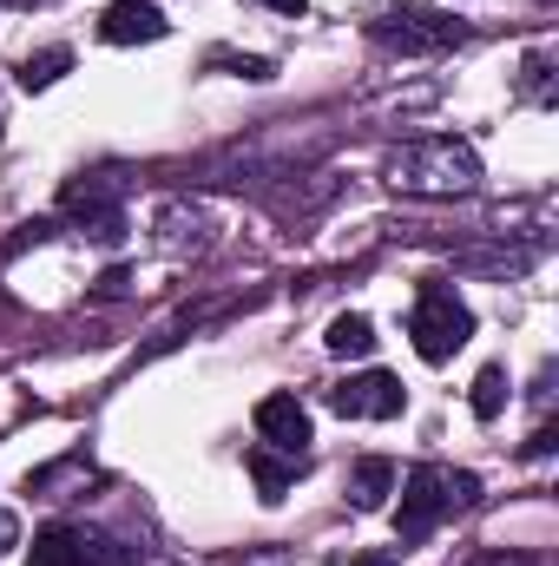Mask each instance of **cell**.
Returning <instances> with one entry per match:
<instances>
[{"label":"cell","mask_w":559,"mask_h":566,"mask_svg":"<svg viewBox=\"0 0 559 566\" xmlns=\"http://www.w3.org/2000/svg\"><path fill=\"white\" fill-rule=\"evenodd\" d=\"M244 468H251V481H257V494H264V501H283L303 461H277V448H251V454H244Z\"/></svg>","instance_id":"cell-9"},{"label":"cell","mask_w":559,"mask_h":566,"mask_svg":"<svg viewBox=\"0 0 559 566\" xmlns=\"http://www.w3.org/2000/svg\"><path fill=\"white\" fill-rule=\"evenodd\" d=\"M376 40H389V46H447V40H461V27L421 13V7H395V13L376 20Z\"/></svg>","instance_id":"cell-6"},{"label":"cell","mask_w":559,"mask_h":566,"mask_svg":"<svg viewBox=\"0 0 559 566\" xmlns=\"http://www.w3.org/2000/svg\"><path fill=\"white\" fill-rule=\"evenodd\" d=\"M454 501H447V468H415L409 481H402V514H395V534L415 547L434 534V521L447 514Z\"/></svg>","instance_id":"cell-4"},{"label":"cell","mask_w":559,"mask_h":566,"mask_svg":"<svg viewBox=\"0 0 559 566\" xmlns=\"http://www.w3.org/2000/svg\"><path fill=\"white\" fill-rule=\"evenodd\" d=\"M329 349H336V356H369V349H376V323L356 316V310L336 316V323H329Z\"/></svg>","instance_id":"cell-12"},{"label":"cell","mask_w":559,"mask_h":566,"mask_svg":"<svg viewBox=\"0 0 559 566\" xmlns=\"http://www.w3.org/2000/svg\"><path fill=\"white\" fill-rule=\"evenodd\" d=\"M395 494V461H382V454H362L356 468H349V501L369 514V507H382Z\"/></svg>","instance_id":"cell-8"},{"label":"cell","mask_w":559,"mask_h":566,"mask_svg":"<svg viewBox=\"0 0 559 566\" xmlns=\"http://www.w3.org/2000/svg\"><path fill=\"white\" fill-rule=\"evenodd\" d=\"M66 66H73V53H66V46H46V53H27V66H20V86H27V93H40V86H53V80H60Z\"/></svg>","instance_id":"cell-13"},{"label":"cell","mask_w":559,"mask_h":566,"mask_svg":"<svg viewBox=\"0 0 559 566\" xmlns=\"http://www.w3.org/2000/svg\"><path fill=\"white\" fill-rule=\"evenodd\" d=\"M389 185L402 191H428V198H454L481 185V158L467 139H415L389 158Z\"/></svg>","instance_id":"cell-1"},{"label":"cell","mask_w":559,"mask_h":566,"mask_svg":"<svg viewBox=\"0 0 559 566\" xmlns=\"http://www.w3.org/2000/svg\"><path fill=\"white\" fill-rule=\"evenodd\" d=\"M257 434H264V448L303 461V448H309V409L296 396H264L257 402Z\"/></svg>","instance_id":"cell-5"},{"label":"cell","mask_w":559,"mask_h":566,"mask_svg":"<svg viewBox=\"0 0 559 566\" xmlns=\"http://www.w3.org/2000/svg\"><path fill=\"white\" fill-rule=\"evenodd\" d=\"M356 566H389V560H356Z\"/></svg>","instance_id":"cell-16"},{"label":"cell","mask_w":559,"mask_h":566,"mask_svg":"<svg viewBox=\"0 0 559 566\" xmlns=\"http://www.w3.org/2000/svg\"><path fill=\"white\" fill-rule=\"evenodd\" d=\"M264 7H277V13H303L309 0H264Z\"/></svg>","instance_id":"cell-15"},{"label":"cell","mask_w":559,"mask_h":566,"mask_svg":"<svg viewBox=\"0 0 559 566\" xmlns=\"http://www.w3.org/2000/svg\"><path fill=\"white\" fill-rule=\"evenodd\" d=\"M99 40L113 46H139V40H165V13L151 0H113L99 13Z\"/></svg>","instance_id":"cell-7"},{"label":"cell","mask_w":559,"mask_h":566,"mask_svg":"<svg viewBox=\"0 0 559 566\" xmlns=\"http://www.w3.org/2000/svg\"><path fill=\"white\" fill-rule=\"evenodd\" d=\"M402 382L389 376V369H369V376H349V382H336L329 389V409L336 416H349V422H389V416H402Z\"/></svg>","instance_id":"cell-3"},{"label":"cell","mask_w":559,"mask_h":566,"mask_svg":"<svg viewBox=\"0 0 559 566\" xmlns=\"http://www.w3.org/2000/svg\"><path fill=\"white\" fill-rule=\"evenodd\" d=\"M500 409H507V369L494 363V369H481V376H474V416H481V422H494Z\"/></svg>","instance_id":"cell-14"},{"label":"cell","mask_w":559,"mask_h":566,"mask_svg":"<svg viewBox=\"0 0 559 566\" xmlns=\"http://www.w3.org/2000/svg\"><path fill=\"white\" fill-rule=\"evenodd\" d=\"M27 566H86V547H80V534H66V527H46V534L33 541Z\"/></svg>","instance_id":"cell-10"},{"label":"cell","mask_w":559,"mask_h":566,"mask_svg":"<svg viewBox=\"0 0 559 566\" xmlns=\"http://www.w3.org/2000/svg\"><path fill=\"white\" fill-rule=\"evenodd\" d=\"M409 336H415L421 363H447L467 336H474V316H467V303L447 290V283H428L415 296V316H409Z\"/></svg>","instance_id":"cell-2"},{"label":"cell","mask_w":559,"mask_h":566,"mask_svg":"<svg viewBox=\"0 0 559 566\" xmlns=\"http://www.w3.org/2000/svg\"><path fill=\"white\" fill-rule=\"evenodd\" d=\"M66 205H73V218H80V224H93V238H119V205H113V198H99V191H86V185H80Z\"/></svg>","instance_id":"cell-11"}]
</instances>
